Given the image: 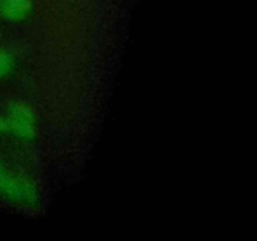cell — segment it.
I'll return each instance as SVG.
<instances>
[{"mask_svg":"<svg viewBox=\"0 0 257 241\" xmlns=\"http://www.w3.org/2000/svg\"><path fill=\"white\" fill-rule=\"evenodd\" d=\"M10 125L15 133L25 138H29L34 133L33 128V118L30 115L29 110L23 108L22 105H14L10 110Z\"/></svg>","mask_w":257,"mask_h":241,"instance_id":"1","label":"cell"},{"mask_svg":"<svg viewBox=\"0 0 257 241\" xmlns=\"http://www.w3.org/2000/svg\"><path fill=\"white\" fill-rule=\"evenodd\" d=\"M29 10V0H2L0 12L9 19H20Z\"/></svg>","mask_w":257,"mask_h":241,"instance_id":"2","label":"cell"},{"mask_svg":"<svg viewBox=\"0 0 257 241\" xmlns=\"http://www.w3.org/2000/svg\"><path fill=\"white\" fill-rule=\"evenodd\" d=\"M10 68V59L7 54L0 53V75L5 74Z\"/></svg>","mask_w":257,"mask_h":241,"instance_id":"3","label":"cell"},{"mask_svg":"<svg viewBox=\"0 0 257 241\" xmlns=\"http://www.w3.org/2000/svg\"><path fill=\"white\" fill-rule=\"evenodd\" d=\"M8 128H9V125H8L3 118H0V131H5L8 130Z\"/></svg>","mask_w":257,"mask_h":241,"instance_id":"4","label":"cell"}]
</instances>
